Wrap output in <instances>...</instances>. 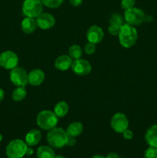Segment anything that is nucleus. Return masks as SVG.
I'll return each instance as SVG.
<instances>
[{"instance_id":"1","label":"nucleus","mask_w":157,"mask_h":158,"mask_svg":"<svg viewBox=\"0 0 157 158\" xmlns=\"http://www.w3.org/2000/svg\"><path fill=\"white\" fill-rule=\"evenodd\" d=\"M118 36L120 45L124 48L129 49L135 45L138 38V32L133 26L124 23L120 27Z\"/></svg>"},{"instance_id":"2","label":"nucleus","mask_w":157,"mask_h":158,"mask_svg":"<svg viewBox=\"0 0 157 158\" xmlns=\"http://www.w3.org/2000/svg\"><path fill=\"white\" fill-rule=\"evenodd\" d=\"M68 134L64 129L61 127H54L49 131L46 140L49 146L52 148H62L66 146Z\"/></svg>"},{"instance_id":"3","label":"nucleus","mask_w":157,"mask_h":158,"mask_svg":"<svg viewBox=\"0 0 157 158\" xmlns=\"http://www.w3.org/2000/svg\"><path fill=\"white\" fill-rule=\"evenodd\" d=\"M58 117L55 115L54 111L42 110L38 113L36 117L38 126L45 131H50L55 127L58 123Z\"/></svg>"},{"instance_id":"4","label":"nucleus","mask_w":157,"mask_h":158,"mask_svg":"<svg viewBox=\"0 0 157 158\" xmlns=\"http://www.w3.org/2000/svg\"><path fill=\"white\" fill-rule=\"evenodd\" d=\"M28 145L20 139H15L9 142L6 147V155L9 158H22L26 155Z\"/></svg>"},{"instance_id":"5","label":"nucleus","mask_w":157,"mask_h":158,"mask_svg":"<svg viewBox=\"0 0 157 158\" xmlns=\"http://www.w3.org/2000/svg\"><path fill=\"white\" fill-rule=\"evenodd\" d=\"M41 0H25L22 4V12L26 17L36 18L42 12Z\"/></svg>"},{"instance_id":"6","label":"nucleus","mask_w":157,"mask_h":158,"mask_svg":"<svg viewBox=\"0 0 157 158\" xmlns=\"http://www.w3.org/2000/svg\"><path fill=\"white\" fill-rule=\"evenodd\" d=\"M146 15L142 9L138 8H132V9L125 10L124 19L126 23L131 26H139L145 21Z\"/></svg>"},{"instance_id":"7","label":"nucleus","mask_w":157,"mask_h":158,"mask_svg":"<svg viewBox=\"0 0 157 158\" xmlns=\"http://www.w3.org/2000/svg\"><path fill=\"white\" fill-rule=\"evenodd\" d=\"M9 78L11 82L16 86H26L28 82V73L23 68L15 67L11 69Z\"/></svg>"},{"instance_id":"8","label":"nucleus","mask_w":157,"mask_h":158,"mask_svg":"<svg viewBox=\"0 0 157 158\" xmlns=\"http://www.w3.org/2000/svg\"><path fill=\"white\" fill-rule=\"evenodd\" d=\"M18 57L14 52L5 51L0 54V66L6 69H12L18 66Z\"/></svg>"},{"instance_id":"9","label":"nucleus","mask_w":157,"mask_h":158,"mask_svg":"<svg viewBox=\"0 0 157 158\" xmlns=\"http://www.w3.org/2000/svg\"><path fill=\"white\" fill-rule=\"evenodd\" d=\"M111 127L116 133L123 134L129 127V120L124 114L117 113L111 119Z\"/></svg>"},{"instance_id":"10","label":"nucleus","mask_w":157,"mask_h":158,"mask_svg":"<svg viewBox=\"0 0 157 158\" xmlns=\"http://www.w3.org/2000/svg\"><path fill=\"white\" fill-rule=\"evenodd\" d=\"M72 70L78 76H86L92 71V66L89 61L83 59H78L72 61Z\"/></svg>"},{"instance_id":"11","label":"nucleus","mask_w":157,"mask_h":158,"mask_svg":"<svg viewBox=\"0 0 157 158\" xmlns=\"http://www.w3.org/2000/svg\"><path fill=\"white\" fill-rule=\"evenodd\" d=\"M35 21L37 26L43 30L51 29L55 23V19L53 15L47 12H42L38 16L36 17Z\"/></svg>"},{"instance_id":"12","label":"nucleus","mask_w":157,"mask_h":158,"mask_svg":"<svg viewBox=\"0 0 157 158\" xmlns=\"http://www.w3.org/2000/svg\"><path fill=\"white\" fill-rule=\"evenodd\" d=\"M104 37V32H103L102 28L98 26H92L89 28L87 32H86V38L89 43L98 44L103 40Z\"/></svg>"},{"instance_id":"13","label":"nucleus","mask_w":157,"mask_h":158,"mask_svg":"<svg viewBox=\"0 0 157 158\" xmlns=\"http://www.w3.org/2000/svg\"><path fill=\"white\" fill-rule=\"evenodd\" d=\"M44 80L45 73L42 69H35L28 73V82L32 86H39L43 83Z\"/></svg>"},{"instance_id":"14","label":"nucleus","mask_w":157,"mask_h":158,"mask_svg":"<svg viewBox=\"0 0 157 158\" xmlns=\"http://www.w3.org/2000/svg\"><path fill=\"white\" fill-rule=\"evenodd\" d=\"M72 59L68 55H62L58 56L55 61V67L61 71H65L71 68Z\"/></svg>"},{"instance_id":"15","label":"nucleus","mask_w":157,"mask_h":158,"mask_svg":"<svg viewBox=\"0 0 157 158\" xmlns=\"http://www.w3.org/2000/svg\"><path fill=\"white\" fill-rule=\"evenodd\" d=\"M42 139V134L38 130L32 129L27 133L26 136V143L28 146H35L40 142Z\"/></svg>"},{"instance_id":"16","label":"nucleus","mask_w":157,"mask_h":158,"mask_svg":"<svg viewBox=\"0 0 157 158\" xmlns=\"http://www.w3.org/2000/svg\"><path fill=\"white\" fill-rule=\"evenodd\" d=\"M37 27L38 26H37L35 18H32V17H26L23 19L21 23V29L25 33H32L36 30Z\"/></svg>"},{"instance_id":"17","label":"nucleus","mask_w":157,"mask_h":158,"mask_svg":"<svg viewBox=\"0 0 157 158\" xmlns=\"http://www.w3.org/2000/svg\"><path fill=\"white\" fill-rule=\"evenodd\" d=\"M145 140L149 146L157 148V125H153L147 130Z\"/></svg>"},{"instance_id":"18","label":"nucleus","mask_w":157,"mask_h":158,"mask_svg":"<svg viewBox=\"0 0 157 158\" xmlns=\"http://www.w3.org/2000/svg\"><path fill=\"white\" fill-rule=\"evenodd\" d=\"M83 131V126L82 124V123L75 121L69 125V127H67V130H66V133H67V134L69 136L76 137L82 134Z\"/></svg>"},{"instance_id":"19","label":"nucleus","mask_w":157,"mask_h":158,"mask_svg":"<svg viewBox=\"0 0 157 158\" xmlns=\"http://www.w3.org/2000/svg\"><path fill=\"white\" fill-rule=\"evenodd\" d=\"M36 154L38 158H54L55 157V151L52 147L46 145L39 147L37 150Z\"/></svg>"},{"instance_id":"20","label":"nucleus","mask_w":157,"mask_h":158,"mask_svg":"<svg viewBox=\"0 0 157 158\" xmlns=\"http://www.w3.org/2000/svg\"><path fill=\"white\" fill-rule=\"evenodd\" d=\"M69 112V106L65 101H60L55 104L54 107V113L58 118L64 117Z\"/></svg>"},{"instance_id":"21","label":"nucleus","mask_w":157,"mask_h":158,"mask_svg":"<svg viewBox=\"0 0 157 158\" xmlns=\"http://www.w3.org/2000/svg\"><path fill=\"white\" fill-rule=\"evenodd\" d=\"M27 91L25 86H17L12 94V98L14 101L19 102L26 98Z\"/></svg>"},{"instance_id":"22","label":"nucleus","mask_w":157,"mask_h":158,"mask_svg":"<svg viewBox=\"0 0 157 158\" xmlns=\"http://www.w3.org/2000/svg\"><path fill=\"white\" fill-rule=\"evenodd\" d=\"M69 56L72 60H78L83 56V49L78 45H72L69 49Z\"/></svg>"},{"instance_id":"23","label":"nucleus","mask_w":157,"mask_h":158,"mask_svg":"<svg viewBox=\"0 0 157 158\" xmlns=\"http://www.w3.org/2000/svg\"><path fill=\"white\" fill-rule=\"evenodd\" d=\"M125 19L123 18L120 14L118 13H114L109 18V23L111 25H115V26H122L124 24Z\"/></svg>"},{"instance_id":"24","label":"nucleus","mask_w":157,"mask_h":158,"mask_svg":"<svg viewBox=\"0 0 157 158\" xmlns=\"http://www.w3.org/2000/svg\"><path fill=\"white\" fill-rule=\"evenodd\" d=\"M41 1L44 6L50 9H55V8L59 7L63 2V0H41Z\"/></svg>"},{"instance_id":"25","label":"nucleus","mask_w":157,"mask_h":158,"mask_svg":"<svg viewBox=\"0 0 157 158\" xmlns=\"http://www.w3.org/2000/svg\"><path fill=\"white\" fill-rule=\"evenodd\" d=\"M145 158H157V148L149 146L144 153Z\"/></svg>"},{"instance_id":"26","label":"nucleus","mask_w":157,"mask_h":158,"mask_svg":"<svg viewBox=\"0 0 157 158\" xmlns=\"http://www.w3.org/2000/svg\"><path fill=\"white\" fill-rule=\"evenodd\" d=\"M95 44L92 43H88L85 45L84 51L87 55H92L95 52Z\"/></svg>"},{"instance_id":"27","label":"nucleus","mask_w":157,"mask_h":158,"mask_svg":"<svg viewBox=\"0 0 157 158\" xmlns=\"http://www.w3.org/2000/svg\"><path fill=\"white\" fill-rule=\"evenodd\" d=\"M135 3V0H122L121 7L124 10L132 9L134 7Z\"/></svg>"},{"instance_id":"28","label":"nucleus","mask_w":157,"mask_h":158,"mask_svg":"<svg viewBox=\"0 0 157 158\" xmlns=\"http://www.w3.org/2000/svg\"><path fill=\"white\" fill-rule=\"evenodd\" d=\"M120 27H121V26L110 24L109 25V28H108V31H109V32L112 35H118L119 33Z\"/></svg>"},{"instance_id":"29","label":"nucleus","mask_w":157,"mask_h":158,"mask_svg":"<svg viewBox=\"0 0 157 158\" xmlns=\"http://www.w3.org/2000/svg\"><path fill=\"white\" fill-rule=\"evenodd\" d=\"M123 136L126 140H131L133 137V133L130 130L126 129L124 132H123Z\"/></svg>"},{"instance_id":"30","label":"nucleus","mask_w":157,"mask_h":158,"mask_svg":"<svg viewBox=\"0 0 157 158\" xmlns=\"http://www.w3.org/2000/svg\"><path fill=\"white\" fill-rule=\"evenodd\" d=\"M75 143H76V140H75V137H71V136L68 135L67 141H66V146L69 147H73L75 146Z\"/></svg>"},{"instance_id":"31","label":"nucleus","mask_w":157,"mask_h":158,"mask_svg":"<svg viewBox=\"0 0 157 158\" xmlns=\"http://www.w3.org/2000/svg\"><path fill=\"white\" fill-rule=\"evenodd\" d=\"M69 2L73 6H79L83 3V0H69Z\"/></svg>"},{"instance_id":"32","label":"nucleus","mask_w":157,"mask_h":158,"mask_svg":"<svg viewBox=\"0 0 157 158\" xmlns=\"http://www.w3.org/2000/svg\"><path fill=\"white\" fill-rule=\"evenodd\" d=\"M106 158H119V156L118 154L116 153H109L107 156H106Z\"/></svg>"},{"instance_id":"33","label":"nucleus","mask_w":157,"mask_h":158,"mask_svg":"<svg viewBox=\"0 0 157 158\" xmlns=\"http://www.w3.org/2000/svg\"><path fill=\"white\" fill-rule=\"evenodd\" d=\"M33 153H34L33 149H32V148H31V147L28 146L27 149H26V155L31 156V155H32V154H33Z\"/></svg>"},{"instance_id":"34","label":"nucleus","mask_w":157,"mask_h":158,"mask_svg":"<svg viewBox=\"0 0 157 158\" xmlns=\"http://www.w3.org/2000/svg\"><path fill=\"white\" fill-rule=\"evenodd\" d=\"M4 97H5V93H4V90H3L2 89H1L0 88V102L2 101V100L4 99Z\"/></svg>"},{"instance_id":"35","label":"nucleus","mask_w":157,"mask_h":158,"mask_svg":"<svg viewBox=\"0 0 157 158\" xmlns=\"http://www.w3.org/2000/svg\"><path fill=\"white\" fill-rule=\"evenodd\" d=\"M92 158H106V157H103V155H99V154H97V155H94Z\"/></svg>"},{"instance_id":"36","label":"nucleus","mask_w":157,"mask_h":158,"mask_svg":"<svg viewBox=\"0 0 157 158\" xmlns=\"http://www.w3.org/2000/svg\"><path fill=\"white\" fill-rule=\"evenodd\" d=\"M54 158H66V157H65L64 156H62V155H57V156H55V157Z\"/></svg>"},{"instance_id":"37","label":"nucleus","mask_w":157,"mask_h":158,"mask_svg":"<svg viewBox=\"0 0 157 158\" xmlns=\"http://www.w3.org/2000/svg\"><path fill=\"white\" fill-rule=\"evenodd\" d=\"M2 140V134H0V142H1Z\"/></svg>"},{"instance_id":"38","label":"nucleus","mask_w":157,"mask_h":158,"mask_svg":"<svg viewBox=\"0 0 157 158\" xmlns=\"http://www.w3.org/2000/svg\"><path fill=\"white\" fill-rule=\"evenodd\" d=\"M119 158H120V157H119Z\"/></svg>"}]
</instances>
